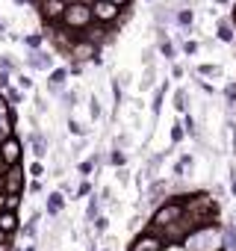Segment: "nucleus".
<instances>
[{"label":"nucleus","mask_w":236,"mask_h":251,"mask_svg":"<svg viewBox=\"0 0 236 251\" xmlns=\"http://www.w3.org/2000/svg\"><path fill=\"white\" fill-rule=\"evenodd\" d=\"M183 245H186V251H224V245H221V227L218 225H204L195 233H189L183 239Z\"/></svg>","instance_id":"1"},{"label":"nucleus","mask_w":236,"mask_h":251,"mask_svg":"<svg viewBox=\"0 0 236 251\" xmlns=\"http://www.w3.org/2000/svg\"><path fill=\"white\" fill-rule=\"evenodd\" d=\"M59 24H62L65 30H71V33L83 36V33L94 24V18H92V6L80 3V0H77V3H71V6H65V12H62Z\"/></svg>","instance_id":"2"},{"label":"nucleus","mask_w":236,"mask_h":251,"mask_svg":"<svg viewBox=\"0 0 236 251\" xmlns=\"http://www.w3.org/2000/svg\"><path fill=\"white\" fill-rule=\"evenodd\" d=\"M183 216V204H180V198L177 195H168L160 207H154V213H151V222H148V227L157 233V230H163V227H168V225H174L177 219Z\"/></svg>","instance_id":"3"},{"label":"nucleus","mask_w":236,"mask_h":251,"mask_svg":"<svg viewBox=\"0 0 236 251\" xmlns=\"http://www.w3.org/2000/svg\"><path fill=\"white\" fill-rule=\"evenodd\" d=\"M127 15H133V12H124V9L106 3V0H94V3H92V18H94V24H103V27H112V30L121 27V24L127 21Z\"/></svg>","instance_id":"4"},{"label":"nucleus","mask_w":236,"mask_h":251,"mask_svg":"<svg viewBox=\"0 0 236 251\" xmlns=\"http://www.w3.org/2000/svg\"><path fill=\"white\" fill-rule=\"evenodd\" d=\"M27 186V169L18 163V166H6L0 172V192L3 195H21Z\"/></svg>","instance_id":"5"},{"label":"nucleus","mask_w":236,"mask_h":251,"mask_svg":"<svg viewBox=\"0 0 236 251\" xmlns=\"http://www.w3.org/2000/svg\"><path fill=\"white\" fill-rule=\"evenodd\" d=\"M21 157H24V139L18 133H12L9 139L0 142V163H3V169L6 166H18Z\"/></svg>","instance_id":"6"},{"label":"nucleus","mask_w":236,"mask_h":251,"mask_svg":"<svg viewBox=\"0 0 236 251\" xmlns=\"http://www.w3.org/2000/svg\"><path fill=\"white\" fill-rule=\"evenodd\" d=\"M24 68H30V71H45V74H50L56 65H53V53L50 50H27V56H24Z\"/></svg>","instance_id":"7"},{"label":"nucleus","mask_w":236,"mask_h":251,"mask_svg":"<svg viewBox=\"0 0 236 251\" xmlns=\"http://www.w3.org/2000/svg\"><path fill=\"white\" fill-rule=\"evenodd\" d=\"M36 6H39V15H42L45 24H59L62 12H65V3H62V0H39Z\"/></svg>","instance_id":"8"},{"label":"nucleus","mask_w":236,"mask_h":251,"mask_svg":"<svg viewBox=\"0 0 236 251\" xmlns=\"http://www.w3.org/2000/svg\"><path fill=\"white\" fill-rule=\"evenodd\" d=\"M130 251H165V242H163V236H160V233L148 230V233H139V236L133 239Z\"/></svg>","instance_id":"9"},{"label":"nucleus","mask_w":236,"mask_h":251,"mask_svg":"<svg viewBox=\"0 0 236 251\" xmlns=\"http://www.w3.org/2000/svg\"><path fill=\"white\" fill-rule=\"evenodd\" d=\"M65 83H68V65H59V68H53V71L47 74V95L59 98V95L65 92Z\"/></svg>","instance_id":"10"},{"label":"nucleus","mask_w":236,"mask_h":251,"mask_svg":"<svg viewBox=\"0 0 236 251\" xmlns=\"http://www.w3.org/2000/svg\"><path fill=\"white\" fill-rule=\"evenodd\" d=\"M27 145H30V151H33L36 160H45L47 148H50V139H47V133H42L39 127H33V133L27 136Z\"/></svg>","instance_id":"11"},{"label":"nucleus","mask_w":236,"mask_h":251,"mask_svg":"<svg viewBox=\"0 0 236 251\" xmlns=\"http://www.w3.org/2000/svg\"><path fill=\"white\" fill-rule=\"evenodd\" d=\"M215 39H218V45L236 42V24H233V18H218L215 21Z\"/></svg>","instance_id":"12"},{"label":"nucleus","mask_w":236,"mask_h":251,"mask_svg":"<svg viewBox=\"0 0 236 251\" xmlns=\"http://www.w3.org/2000/svg\"><path fill=\"white\" fill-rule=\"evenodd\" d=\"M174 12L168 3H160V0H154V27H165V24H174Z\"/></svg>","instance_id":"13"},{"label":"nucleus","mask_w":236,"mask_h":251,"mask_svg":"<svg viewBox=\"0 0 236 251\" xmlns=\"http://www.w3.org/2000/svg\"><path fill=\"white\" fill-rule=\"evenodd\" d=\"M18 227H21V225H18V213H15V210H0V230L12 239V236L18 233Z\"/></svg>","instance_id":"14"},{"label":"nucleus","mask_w":236,"mask_h":251,"mask_svg":"<svg viewBox=\"0 0 236 251\" xmlns=\"http://www.w3.org/2000/svg\"><path fill=\"white\" fill-rule=\"evenodd\" d=\"M62 210H65V195L56 189V192H50V195H47V201H45V213H47L50 219H56Z\"/></svg>","instance_id":"15"},{"label":"nucleus","mask_w":236,"mask_h":251,"mask_svg":"<svg viewBox=\"0 0 236 251\" xmlns=\"http://www.w3.org/2000/svg\"><path fill=\"white\" fill-rule=\"evenodd\" d=\"M15 124H18V112H15V106H12V112L0 115V142L9 139V136L15 133Z\"/></svg>","instance_id":"16"},{"label":"nucleus","mask_w":236,"mask_h":251,"mask_svg":"<svg viewBox=\"0 0 236 251\" xmlns=\"http://www.w3.org/2000/svg\"><path fill=\"white\" fill-rule=\"evenodd\" d=\"M165 189H168V186H165L160 177H154V180H151V186H148V204L160 207V204L165 201Z\"/></svg>","instance_id":"17"},{"label":"nucleus","mask_w":236,"mask_h":251,"mask_svg":"<svg viewBox=\"0 0 236 251\" xmlns=\"http://www.w3.org/2000/svg\"><path fill=\"white\" fill-rule=\"evenodd\" d=\"M192 24H195V12H192L189 6H180V9L174 12V27L189 33V27H192Z\"/></svg>","instance_id":"18"},{"label":"nucleus","mask_w":236,"mask_h":251,"mask_svg":"<svg viewBox=\"0 0 236 251\" xmlns=\"http://www.w3.org/2000/svg\"><path fill=\"white\" fill-rule=\"evenodd\" d=\"M97 216H100V195H94V192H92V195H89V201H86V213H83V222H86V225H92Z\"/></svg>","instance_id":"19"},{"label":"nucleus","mask_w":236,"mask_h":251,"mask_svg":"<svg viewBox=\"0 0 236 251\" xmlns=\"http://www.w3.org/2000/svg\"><path fill=\"white\" fill-rule=\"evenodd\" d=\"M221 245H224V251H236V225L233 222H227L221 227Z\"/></svg>","instance_id":"20"},{"label":"nucleus","mask_w":236,"mask_h":251,"mask_svg":"<svg viewBox=\"0 0 236 251\" xmlns=\"http://www.w3.org/2000/svg\"><path fill=\"white\" fill-rule=\"evenodd\" d=\"M21 42L27 45V50H42V48H45V33H42V30H33V33L21 36Z\"/></svg>","instance_id":"21"},{"label":"nucleus","mask_w":236,"mask_h":251,"mask_svg":"<svg viewBox=\"0 0 236 251\" xmlns=\"http://www.w3.org/2000/svg\"><path fill=\"white\" fill-rule=\"evenodd\" d=\"M171 103H174V112L177 115H186L189 112V95H186V89H177L174 98H171Z\"/></svg>","instance_id":"22"},{"label":"nucleus","mask_w":236,"mask_h":251,"mask_svg":"<svg viewBox=\"0 0 236 251\" xmlns=\"http://www.w3.org/2000/svg\"><path fill=\"white\" fill-rule=\"evenodd\" d=\"M18 68H21V65H18V59H15L12 53H6V50L0 53V71H6V74H12V77H15V74H21Z\"/></svg>","instance_id":"23"},{"label":"nucleus","mask_w":236,"mask_h":251,"mask_svg":"<svg viewBox=\"0 0 236 251\" xmlns=\"http://www.w3.org/2000/svg\"><path fill=\"white\" fill-rule=\"evenodd\" d=\"M106 163H109L112 169H127V151L112 148V151H109V157H106Z\"/></svg>","instance_id":"24"},{"label":"nucleus","mask_w":236,"mask_h":251,"mask_svg":"<svg viewBox=\"0 0 236 251\" xmlns=\"http://www.w3.org/2000/svg\"><path fill=\"white\" fill-rule=\"evenodd\" d=\"M165 95H168V83H160V86H157V92H154V98H151V109H154V118H157V112L163 109V100H165Z\"/></svg>","instance_id":"25"},{"label":"nucleus","mask_w":236,"mask_h":251,"mask_svg":"<svg viewBox=\"0 0 236 251\" xmlns=\"http://www.w3.org/2000/svg\"><path fill=\"white\" fill-rule=\"evenodd\" d=\"M195 166V154H183L177 163H174V177H183V175H189V169Z\"/></svg>","instance_id":"26"},{"label":"nucleus","mask_w":236,"mask_h":251,"mask_svg":"<svg viewBox=\"0 0 236 251\" xmlns=\"http://www.w3.org/2000/svg\"><path fill=\"white\" fill-rule=\"evenodd\" d=\"M221 74H224L221 65H198L195 68V77H210L212 80V77H221Z\"/></svg>","instance_id":"27"},{"label":"nucleus","mask_w":236,"mask_h":251,"mask_svg":"<svg viewBox=\"0 0 236 251\" xmlns=\"http://www.w3.org/2000/svg\"><path fill=\"white\" fill-rule=\"evenodd\" d=\"M3 98L9 100V106H21V103H24V92H21L18 86H9V89L3 92Z\"/></svg>","instance_id":"28"},{"label":"nucleus","mask_w":236,"mask_h":251,"mask_svg":"<svg viewBox=\"0 0 236 251\" xmlns=\"http://www.w3.org/2000/svg\"><path fill=\"white\" fill-rule=\"evenodd\" d=\"M186 139V130H183V121L180 118H174L171 121V145H180Z\"/></svg>","instance_id":"29"},{"label":"nucleus","mask_w":236,"mask_h":251,"mask_svg":"<svg viewBox=\"0 0 236 251\" xmlns=\"http://www.w3.org/2000/svg\"><path fill=\"white\" fill-rule=\"evenodd\" d=\"M180 50H183V56H195L201 50V42L198 39H183L180 42Z\"/></svg>","instance_id":"30"},{"label":"nucleus","mask_w":236,"mask_h":251,"mask_svg":"<svg viewBox=\"0 0 236 251\" xmlns=\"http://www.w3.org/2000/svg\"><path fill=\"white\" fill-rule=\"evenodd\" d=\"M183 130H186V136H189V139H198V121H195L189 112L183 115Z\"/></svg>","instance_id":"31"},{"label":"nucleus","mask_w":236,"mask_h":251,"mask_svg":"<svg viewBox=\"0 0 236 251\" xmlns=\"http://www.w3.org/2000/svg\"><path fill=\"white\" fill-rule=\"evenodd\" d=\"M39 219H42L39 213H33V216H30V222L24 225V236H30V239H36V233H39Z\"/></svg>","instance_id":"32"},{"label":"nucleus","mask_w":236,"mask_h":251,"mask_svg":"<svg viewBox=\"0 0 236 251\" xmlns=\"http://www.w3.org/2000/svg\"><path fill=\"white\" fill-rule=\"evenodd\" d=\"M68 130H71V136H77V139H86V133H89L77 118H68Z\"/></svg>","instance_id":"33"},{"label":"nucleus","mask_w":236,"mask_h":251,"mask_svg":"<svg viewBox=\"0 0 236 251\" xmlns=\"http://www.w3.org/2000/svg\"><path fill=\"white\" fill-rule=\"evenodd\" d=\"M15 83H18V89H21V92L36 89V83H33V77H30V74H15Z\"/></svg>","instance_id":"34"},{"label":"nucleus","mask_w":236,"mask_h":251,"mask_svg":"<svg viewBox=\"0 0 236 251\" xmlns=\"http://www.w3.org/2000/svg\"><path fill=\"white\" fill-rule=\"evenodd\" d=\"M94 169H97V166L92 163V157H89V160H80V163H77V175H80V177H89V175H92Z\"/></svg>","instance_id":"35"},{"label":"nucleus","mask_w":236,"mask_h":251,"mask_svg":"<svg viewBox=\"0 0 236 251\" xmlns=\"http://www.w3.org/2000/svg\"><path fill=\"white\" fill-rule=\"evenodd\" d=\"M89 195H92V180H89V177H83V180H80V186L74 189V198H89Z\"/></svg>","instance_id":"36"},{"label":"nucleus","mask_w":236,"mask_h":251,"mask_svg":"<svg viewBox=\"0 0 236 251\" xmlns=\"http://www.w3.org/2000/svg\"><path fill=\"white\" fill-rule=\"evenodd\" d=\"M157 80V68L154 65H145V77H142V89H151Z\"/></svg>","instance_id":"37"},{"label":"nucleus","mask_w":236,"mask_h":251,"mask_svg":"<svg viewBox=\"0 0 236 251\" xmlns=\"http://www.w3.org/2000/svg\"><path fill=\"white\" fill-rule=\"evenodd\" d=\"M59 103H62V109H71V106L77 103V92H68V89H65V92L59 95Z\"/></svg>","instance_id":"38"},{"label":"nucleus","mask_w":236,"mask_h":251,"mask_svg":"<svg viewBox=\"0 0 236 251\" xmlns=\"http://www.w3.org/2000/svg\"><path fill=\"white\" fill-rule=\"evenodd\" d=\"M89 115H92V118H94V121H97V118H100V115H103V106H100V100H97V98H94V95H92V98H89Z\"/></svg>","instance_id":"39"},{"label":"nucleus","mask_w":236,"mask_h":251,"mask_svg":"<svg viewBox=\"0 0 236 251\" xmlns=\"http://www.w3.org/2000/svg\"><path fill=\"white\" fill-rule=\"evenodd\" d=\"M21 207V195H3V210H15Z\"/></svg>","instance_id":"40"},{"label":"nucleus","mask_w":236,"mask_h":251,"mask_svg":"<svg viewBox=\"0 0 236 251\" xmlns=\"http://www.w3.org/2000/svg\"><path fill=\"white\" fill-rule=\"evenodd\" d=\"M27 172H30V175H33V177H36V180H39V177H42V175H45V163H42V160H33V163H30V169H27Z\"/></svg>","instance_id":"41"},{"label":"nucleus","mask_w":236,"mask_h":251,"mask_svg":"<svg viewBox=\"0 0 236 251\" xmlns=\"http://www.w3.org/2000/svg\"><path fill=\"white\" fill-rule=\"evenodd\" d=\"M92 225H94V233H106V227H109V219H106V216L100 213V216H97V219H94Z\"/></svg>","instance_id":"42"},{"label":"nucleus","mask_w":236,"mask_h":251,"mask_svg":"<svg viewBox=\"0 0 236 251\" xmlns=\"http://www.w3.org/2000/svg\"><path fill=\"white\" fill-rule=\"evenodd\" d=\"M12 86V74H6V71H0V92H6Z\"/></svg>","instance_id":"43"},{"label":"nucleus","mask_w":236,"mask_h":251,"mask_svg":"<svg viewBox=\"0 0 236 251\" xmlns=\"http://www.w3.org/2000/svg\"><path fill=\"white\" fill-rule=\"evenodd\" d=\"M83 74V62H71L68 65V77H80Z\"/></svg>","instance_id":"44"},{"label":"nucleus","mask_w":236,"mask_h":251,"mask_svg":"<svg viewBox=\"0 0 236 251\" xmlns=\"http://www.w3.org/2000/svg\"><path fill=\"white\" fill-rule=\"evenodd\" d=\"M27 189H30V192H33V195H39V192H42V189H45V183H42V180H33V183H30V186H27Z\"/></svg>","instance_id":"45"},{"label":"nucleus","mask_w":236,"mask_h":251,"mask_svg":"<svg viewBox=\"0 0 236 251\" xmlns=\"http://www.w3.org/2000/svg\"><path fill=\"white\" fill-rule=\"evenodd\" d=\"M171 77H174V80H180V77H183V65H177V62H174V65H171Z\"/></svg>","instance_id":"46"},{"label":"nucleus","mask_w":236,"mask_h":251,"mask_svg":"<svg viewBox=\"0 0 236 251\" xmlns=\"http://www.w3.org/2000/svg\"><path fill=\"white\" fill-rule=\"evenodd\" d=\"M230 192H233V198H236V169L230 166Z\"/></svg>","instance_id":"47"},{"label":"nucleus","mask_w":236,"mask_h":251,"mask_svg":"<svg viewBox=\"0 0 236 251\" xmlns=\"http://www.w3.org/2000/svg\"><path fill=\"white\" fill-rule=\"evenodd\" d=\"M106 3H112V6H118V9H124L127 3H133V0H106Z\"/></svg>","instance_id":"48"},{"label":"nucleus","mask_w":236,"mask_h":251,"mask_svg":"<svg viewBox=\"0 0 236 251\" xmlns=\"http://www.w3.org/2000/svg\"><path fill=\"white\" fill-rule=\"evenodd\" d=\"M151 56H154V50H151V48H145V50H142V59H145V65H151Z\"/></svg>","instance_id":"49"},{"label":"nucleus","mask_w":236,"mask_h":251,"mask_svg":"<svg viewBox=\"0 0 236 251\" xmlns=\"http://www.w3.org/2000/svg\"><path fill=\"white\" fill-rule=\"evenodd\" d=\"M0 251H12V245L9 242H0Z\"/></svg>","instance_id":"50"},{"label":"nucleus","mask_w":236,"mask_h":251,"mask_svg":"<svg viewBox=\"0 0 236 251\" xmlns=\"http://www.w3.org/2000/svg\"><path fill=\"white\" fill-rule=\"evenodd\" d=\"M212 3H215V6H227V3H230V0H212Z\"/></svg>","instance_id":"51"},{"label":"nucleus","mask_w":236,"mask_h":251,"mask_svg":"<svg viewBox=\"0 0 236 251\" xmlns=\"http://www.w3.org/2000/svg\"><path fill=\"white\" fill-rule=\"evenodd\" d=\"M12 3H15V6H27V3H30V0H12Z\"/></svg>","instance_id":"52"},{"label":"nucleus","mask_w":236,"mask_h":251,"mask_svg":"<svg viewBox=\"0 0 236 251\" xmlns=\"http://www.w3.org/2000/svg\"><path fill=\"white\" fill-rule=\"evenodd\" d=\"M6 33V21H0V36H3Z\"/></svg>","instance_id":"53"},{"label":"nucleus","mask_w":236,"mask_h":251,"mask_svg":"<svg viewBox=\"0 0 236 251\" xmlns=\"http://www.w3.org/2000/svg\"><path fill=\"white\" fill-rule=\"evenodd\" d=\"M0 242H9V236H6V233H3V230H0Z\"/></svg>","instance_id":"54"},{"label":"nucleus","mask_w":236,"mask_h":251,"mask_svg":"<svg viewBox=\"0 0 236 251\" xmlns=\"http://www.w3.org/2000/svg\"><path fill=\"white\" fill-rule=\"evenodd\" d=\"M80 3H86V6H92V3H94V0H80Z\"/></svg>","instance_id":"55"},{"label":"nucleus","mask_w":236,"mask_h":251,"mask_svg":"<svg viewBox=\"0 0 236 251\" xmlns=\"http://www.w3.org/2000/svg\"><path fill=\"white\" fill-rule=\"evenodd\" d=\"M62 3H65V6H71V3H77V0H62Z\"/></svg>","instance_id":"56"},{"label":"nucleus","mask_w":236,"mask_h":251,"mask_svg":"<svg viewBox=\"0 0 236 251\" xmlns=\"http://www.w3.org/2000/svg\"><path fill=\"white\" fill-rule=\"evenodd\" d=\"M94 251H112V248H94Z\"/></svg>","instance_id":"57"},{"label":"nucleus","mask_w":236,"mask_h":251,"mask_svg":"<svg viewBox=\"0 0 236 251\" xmlns=\"http://www.w3.org/2000/svg\"><path fill=\"white\" fill-rule=\"evenodd\" d=\"M151 3H154V0H151Z\"/></svg>","instance_id":"58"}]
</instances>
